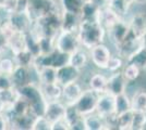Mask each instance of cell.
<instances>
[{
  "mask_svg": "<svg viewBox=\"0 0 146 130\" xmlns=\"http://www.w3.org/2000/svg\"><path fill=\"white\" fill-rule=\"evenodd\" d=\"M81 46L92 49L102 42H106L107 31L98 22H82L78 31Z\"/></svg>",
  "mask_w": 146,
  "mask_h": 130,
  "instance_id": "6da1fadb",
  "label": "cell"
},
{
  "mask_svg": "<svg viewBox=\"0 0 146 130\" xmlns=\"http://www.w3.org/2000/svg\"><path fill=\"white\" fill-rule=\"evenodd\" d=\"M19 93L22 98H24L31 106V112L34 116L44 115V111L47 104V101L44 98L39 84L36 81H32L25 86L19 88Z\"/></svg>",
  "mask_w": 146,
  "mask_h": 130,
  "instance_id": "7a4b0ae2",
  "label": "cell"
},
{
  "mask_svg": "<svg viewBox=\"0 0 146 130\" xmlns=\"http://www.w3.org/2000/svg\"><path fill=\"white\" fill-rule=\"evenodd\" d=\"M81 46L78 33L60 31L56 36V50L66 54H71Z\"/></svg>",
  "mask_w": 146,
  "mask_h": 130,
  "instance_id": "3957f363",
  "label": "cell"
},
{
  "mask_svg": "<svg viewBox=\"0 0 146 130\" xmlns=\"http://www.w3.org/2000/svg\"><path fill=\"white\" fill-rule=\"evenodd\" d=\"M113 54V51L106 42H102L90 49L91 64L99 71H106L107 64L110 57Z\"/></svg>",
  "mask_w": 146,
  "mask_h": 130,
  "instance_id": "277c9868",
  "label": "cell"
},
{
  "mask_svg": "<svg viewBox=\"0 0 146 130\" xmlns=\"http://www.w3.org/2000/svg\"><path fill=\"white\" fill-rule=\"evenodd\" d=\"M99 94L95 91H93L90 88H85L84 92L80 97V99L75 102L74 106L82 116H87L92 113L96 112L97 101Z\"/></svg>",
  "mask_w": 146,
  "mask_h": 130,
  "instance_id": "5b68a950",
  "label": "cell"
},
{
  "mask_svg": "<svg viewBox=\"0 0 146 130\" xmlns=\"http://www.w3.org/2000/svg\"><path fill=\"white\" fill-rule=\"evenodd\" d=\"M131 31L128 20L120 19L115 25H112L109 29L107 31V39L110 43L116 48L120 43L128 37L129 33Z\"/></svg>",
  "mask_w": 146,
  "mask_h": 130,
  "instance_id": "8992f818",
  "label": "cell"
},
{
  "mask_svg": "<svg viewBox=\"0 0 146 130\" xmlns=\"http://www.w3.org/2000/svg\"><path fill=\"white\" fill-rule=\"evenodd\" d=\"M86 87H84L81 80H74L62 86V101L67 105H73L80 99L84 92Z\"/></svg>",
  "mask_w": 146,
  "mask_h": 130,
  "instance_id": "52a82bcc",
  "label": "cell"
},
{
  "mask_svg": "<svg viewBox=\"0 0 146 130\" xmlns=\"http://www.w3.org/2000/svg\"><path fill=\"white\" fill-rule=\"evenodd\" d=\"M67 108L68 105L62 101V99L48 101L44 111V116L52 124L61 118L66 117Z\"/></svg>",
  "mask_w": 146,
  "mask_h": 130,
  "instance_id": "ba28073f",
  "label": "cell"
},
{
  "mask_svg": "<svg viewBox=\"0 0 146 130\" xmlns=\"http://www.w3.org/2000/svg\"><path fill=\"white\" fill-rule=\"evenodd\" d=\"M129 82L125 77L123 76L122 72H116L108 74V87H107V92L111 93L112 95H118L128 91Z\"/></svg>",
  "mask_w": 146,
  "mask_h": 130,
  "instance_id": "9c48e42d",
  "label": "cell"
},
{
  "mask_svg": "<svg viewBox=\"0 0 146 130\" xmlns=\"http://www.w3.org/2000/svg\"><path fill=\"white\" fill-rule=\"evenodd\" d=\"M107 87H108V74L105 71L97 69V72H94L88 76V79L86 81V88H90L98 94L107 92Z\"/></svg>",
  "mask_w": 146,
  "mask_h": 130,
  "instance_id": "30bf717a",
  "label": "cell"
},
{
  "mask_svg": "<svg viewBox=\"0 0 146 130\" xmlns=\"http://www.w3.org/2000/svg\"><path fill=\"white\" fill-rule=\"evenodd\" d=\"M83 75V71L74 67L70 63L57 68V82H59L61 86H64L69 82L74 80H80Z\"/></svg>",
  "mask_w": 146,
  "mask_h": 130,
  "instance_id": "8fae6325",
  "label": "cell"
},
{
  "mask_svg": "<svg viewBox=\"0 0 146 130\" xmlns=\"http://www.w3.org/2000/svg\"><path fill=\"white\" fill-rule=\"evenodd\" d=\"M6 16L15 31L23 33H27L30 31L33 22L25 11H14L12 13H8Z\"/></svg>",
  "mask_w": 146,
  "mask_h": 130,
  "instance_id": "7c38bea8",
  "label": "cell"
},
{
  "mask_svg": "<svg viewBox=\"0 0 146 130\" xmlns=\"http://www.w3.org/2000/svg\"><path fill=\"white\" fill-rule=\"evenodd\" d=\"M35 73V69L32 66H23V65H17L15 69L11 74L13 86L15 88H21L27 84H30L33 80V74ZM37 82V81H36Z\"/></svg>",
  "mask_w": 146,
  "mask_h": 130,
  "instance_id": "4fadbf2b",
  "label": "cell"
},
{
  "mask_svg": "<svg viewBox=\"0 0 146 130\" xmlns=\"http://www.w3.org/2000/svg\"><path fill=\"white\" fill-rule=\"evenodd\" d=\"M7 46L13 56L27 50L26 33L13 31L9 36H7Z\"/></svg>",
  "mask_w": 146,
  "mask_h": 130,
  "instance_id": "5bb4252c",
  "label": "cell"
},
{
  "mask_svg": "<svg viewBox=\"0 0 146 130\" xmlns=\"http://www.w3.org/2000/svg\"><path fill=\"white\" fill-rule=\"evenodd\" d=\"M69 63L81 71H85L91 64L90 50L84 47H80L79 49L69 54Z\"/></svg>",
  "mask_w": 146,
  "mask_h": 130,
  "instance_id": "9a60e30c",
  "label": "cell"
},
{
  "mask_svg": "<svg viewBox=\"0 0 146 130\" xmlns=\"http://www.w3.org/2000/svg\"><path fill=\"white\" fill-rule=\"evenodd\" d=\"M113 112H115V95H112L109 92L99 94L97 106H96V113L105 118Z\"/></svg>",
  "mask_w": 146,
  "mask_h": 130,
  "instance_id": "2e32d148",
  "label": "cell"
},
{
  "mask_svg": "<svg viewBox=\"0 0 146 130\" xmlns=\"http://www.w3.org/2000/svg\"><path fill=\"white\" fill-rule=\"evenodd\" d=\"M82 23L80 14L70 12V11H62L61 13V31L78 33Z\"/></svg>",
  "mask_w": 146,
  "mask_h": 130,
  "instance_id": "e0dca14e",
  "label": "cell"
},
{
  "mask_svg": "<svg viewBox=\"0 0 146 130\" xmlns=\"http://www.w3.org/2000/svg\"><path fill=\"white\" fill-rule=\"evenodd\" d=\"M100 8L95 0H85L80 13L82 22H98Z\"/></svg>",
  "mask_w": 146,
  "mask_h": 130,
  "instance_id": "ac0fdd59",
  "label": "cell"
},
{
  "mask_svg": "<svg viewBox=\"0 0 146 130\" xmlns=\"http://www.w3.org/2000/svg\"><path fill=\"white\" fill-rule=\"evenodd\" d=\"M130 28L140 37L146 31V12L145 11H135L131 12L128 19Z\"/></svg>",
  "mask_w": 146,
  "mask_h": 130,
  "instance_id": "d6986e66",
  "label": "cell"
},
{
  "mask_svg": "<svg viewBox=\"0 0 146 130\" xmlns=\"http://www.w3.org/2000/svg\"><path fill=\"white\" fill-rule=\"evenodd\" d=\"M108 6L120 19L127 20L129 15L131 14L132 8L136 5L133 0H111L108 3Z\"/></svg>",
  "mask_w": 146,
  "mask_h": 130,
  "instance_id": "ffe728a7",
  "label": "cell"
},
{
  "mask_svg": "<svg viewBox=\"0 0 146 130\" xmlns=\"http://www.w3.org/2000/svg\"><path fill=\"white\" fill-rule=\"evenodd\" d=\"M120 20V18L112 11L108 5L100 8V12L98 16V23L103 26L106 31H108L112 25H115Z\"/></svg>",
  "mask_w": 146,
  "mask_h": 130,
  "instance_id": "44dd1931",
  "label": "cell"
},
{
  "mask_svg": "<svg viewBox=\"0 0 146 130\" xmlns=\"http://www.w3.org/2000/svg\"><path fill=\"white\" fill-rule=\"evenodd\" d=\"M40 90L46 101H54V100L62 99V86L59 82H51V84H39Z\"/></svg>",
  "mask_w": 146,
  "mask_h": 130,
  "instance_id": "7402d4cb",
  "label": "cell"
},
{
  "mask_svg": "<svg viewBox=\"0 0 146 130\" xmlns=\"http://www.w3.org/2000/svg\"><path fill=\"white\" fill-rule=\"evenodd\" d=\"M130 95L132 101V110L146 112V89L137 88L132 93H130Z\"/></svg>",
  "mask_w": 146,
  "mask_h": 130,
  "instance_id": "603a6c76",
  "label": "cell"
},
{
  "mask_svg": "<svg viewBox=\"0 0 146 130\" xmlns=\"http://www.w3.org/2000/svg\"><path fill=\"white\" fill-rule=\"evenodd\" d=\"M37 81L39 84L57 82V68L54 66H45L36 71Z\"/></svg>",
  "mask_w": 146,
  "mask_h": 130,
  "instance_id": "cb8c5ba5",
  "label": "cell"
},
{
  "mask_svg": "<svg viewBox=\"0 0 146 130\" xmlns=\"http://www.w3.org/2000/svg\"><path fill=\"white\" fill-rule=\"evenodd\" d=\"M86 130H105L107 129L106 123L104 117H102L99 114L92 113L87 116H84Z\"/></svg>",
  "mask_w": 146,
  "mask_h": 130,
  "instance_id": "d4e9b609",
  "label": "cell"
},
{
  "mask_svg": "<svg viewBox=\"0 0 146 130\" xmlns=\"http://www.w3.org/2000/svg\"><path fill=\"white\" fill-rule=\"evenodd\" d=\"M130 110H132V101L130 93L124 92L115 97V112L117 114H121Z\"/></svg>",
  "mask_w": 146,
  "mask_h": 130,
  "instance_id": "484cf974",
  "label": "cell"
},
{
  "mask_svg": "<svg viewBox=\"0 0 146 130\" xmlns=\"http://www.w3.org/2000/svg\"><path fill=\"white\" fill-rule=\"evenodd\" d=\"M35 117L36 116H34L33 114H26V115H21V116H17V117L12 118L10 122V129H31L33 120Z\"/></svg>",
  "mask_w": 146,
  "mask_h": 130,
  "instance_id": "4316f807",
  "label": "cell"
},
{
  "mask_svg": "<svg viewBox=\"0 0 146 130\" xmlns=\"http://www.w3.org/2000/svg\"><path fill=\"white\" fill-rule=\"evenodd\" d=\"M122 74L125 77V79L130 84H134L141 77V75L143 73L142 68L139 67L136 64L131 62H127L124 64V66L122 68Z\"/></svg>",
  "mask_w": 146,
  "mask_h": 130,
  "instance_id": "83f0119b",
  "label": "cell"
},
{
  "mask_svg": "<svg viewBox=\"0 0 146 130\" xmlns=\"http://www.w3.org/2000/svg\"><path fill=\"white\" fill-rule=\"evenodd\" d=\"M20 93L18 88L11 87L6 89H0V101L9 108L14 104V102L19 99Z\"/></svg>",
  "mask_w": 146,
  "mask_h": 130,
  "instance_id": "f1b7e54d",
  "label": "cell"
},
{
  "mask_svg": "<svg viewBox=\"0 0 146 130\" xmlns=\"http://www.w3.org/2000/svg\"><path fill=\"white\" fill-rule=\"evenodd\" d=\"M127 63V60L121 56L119 53H117L113 51V54L110 57L109 62L107 64V67H106V73L107 74H111V73H116V72H121L124 64Z\"/></svg>",
  "mask_w": 146,
  "mask_h": 130,
  "instance_id": "f546056e",
  "label": "cell"
},
{
  "mask_svg": "<svg viewBox=\"0 0 146 130\" xmlns=\"http://www.w3.org/2000/svg\"><path fill=\"white\" fill-rule=\"evenodd\" d=\"M17 65L18 64L14 60V56L11 53L0 56V73L1 74H6L11 76L13 71L17 67Z\"/></svg>",
  "mask_w": 146,
  "mask_h": 130,
  "instance_id": "4dcf8cb0",
  "label": "cell"
},
{
  "mask_svg": "<svg viewBox=\"0 0 146 130\" xmlns=\"http://www.w3.org/2000/svg\"><path fill=\"white\" fill-rule=\"evenodd\" d=\"M127 62L134 63L139 67L142 68L143 72H146V48L141 46L140 48L129 57Z\"/></svg>",
  "mask_w": 146,
  "mask_h": 130,
  "instance_id": "1f68e13d",
  "label": "cell"
},
{
  "mask_svg": "<svg viewBox=\"0 0 146 130\" xmlns=\"http://www.w3.org/2000/svg\"><path fill=\"white\" fill-rule=\"evenodd\" d=\"M132 119H133V110L118 114V129L131 130Z\"/></svg>",
  "mask_w": 146,
  "mask_h": 130,
  "instance_id": "d6a6232c",
  "label": "cell"
},
{
  "mask_svg": "<svg viewBox=\"0 0 146 130\" xmlns=\"http://www.w3.org/2000/svg\"><path fill=\"white\" fill-rule=\"evenodd\" d=\"M85 0H59L61 7L64 11L80 14Z\"/></svg>",
  "mask_w": 146,
  "mask_h": 130,
  "instance_id": "836d02e7",
  "label": "cell"
},
{
  "mask_svg": "<svg viewBox=\"0 0 146 130\" xmlns=\"http://www.w3.org/2000/svg\"><path fill=\"white\" fill-rule=\"evenodd\" d=\"M40 54H48L56 50V37L44 36L39 39Z\"/></svg>",
  "mask_w": 146,
  "mask_h": 130,
  "instance_id": "e575fe53",
  "label": "cell"
},
{
  "mask_svg": "<svg viewBox=\"0 0 146 130\" xmlns=\"http://www.w3.org/2000/svg\"><path fill=\"white\" fill-rule=\"evenodd\" d=\"M146 129V112L133 111V119L131 130Z\"/></svg>",
  "mask_w": 146,
  "mask_h": 130,
  "instance_id": "d590c367",
  "label": "cell"
},
{
  "mask_svg": "<svg viewBox=\"0 0 146 130\" xmlns=\"http://www.w3.org/2000/svg\"><path fill=\"white\" fill-rule=\"evenodd\" d=\"M31 130H51V123L44 115H38L34 118Z\"/></svg>",
  "mask_w": 146,
  "mask_h": 130,
  "instance_id": "8d00e7d4",
  "label": "cell"
},
{
  "mask_svg": "<svg viewBox=\"0 0 146 130\" xmlns=\"http://www.w3.org/2000/svg\"><path fill=\"white\" fill-rule=\"evenodd\" d=\"M51 130H70V124L67 118H61L51 124Z\"/></svg>",
  "mask_w": 146,
  "mask_h": 130,
  "instance_id": "74e56055",
  "label": "cell"
},
{
  "mask_svg": "<svg viewBox=\"0 0 146 130\" xmlns=\"http://www.w3.org/2000/svg\"><path fill=\"white\" fill-rule=\"evenodd\" d=\"M9 53H11V52H10V50L8 49V46H7V37L0 29V56H6V54H9Z\"/></svg>",
  "mask_w": 146,
  "mask_h": 130,
  "instance_id": "f35d334b",
  "label": "cell"
},
{
  "mask_svg": "<svg viewBox=\"0 0 146 130\" xmlns=\"http://www.w3.org/2000/svg\"><path fill=\"white\" fill-rule=\"evenodd\" d=\"M11 87H14L11 76L0 73V89H6V88H11Z\"/></svg>",
  "mask_w": 146,
  "mask_h": 130,
  "instance_id": "ab89813d",
  "label": "cell"
},
{
  "mask_svg": "<svg viewBox=\"0 0 146 130\" xmlns=\"http://www.w3.org/2000/svg\"><path fill=\"white\" fill-rule=\"evenodd\" d=\"M10 129V123L5 114H0V130Z\"/></svg>",
  "mask_w": 146,
  "mask_h": 130,
  "instance_id": "60d3db41",
  "label": "cell"
},
{
  "mask_svg": "<svg viewBox=\"0 0 146 130\" xmlns=\"http://www.w3.org/2000/svg\"><path fill=\"white\" fill-rule=\"evenodd\" d=\"M141 41H142V46L146 48V31L142 35V37H141Z\"/></svg>",
  "mask_w": 146,
  "mask_h": 130,
  "instance_id": "b9f144b4",
  "label": "cell"
},
{
  "mask_svg": "<svg viewBox=\"0 0 146 130\" xmlns=\"http://www.w3.org/2000/svg\"><path fill=\"white\" fill-rule=\"evenodd\" d=\"M7 108H8V107H7V106L3 104L1 101H0V114H3V113L7 111Z\"/></svg>",
  "mask_w": 146,
  "mask_h": 130,
  "instance_id": "7bdbcfd3",
  "label": "cell"
},
{
  "mask_svg": "<svg viewBox=\"0 0 146 130\" xmlns=\"http://www.w3.org/2000/svg\"><path fill=\"white\" fill-rule=\"evenodd\" d=\"M8 0H0V10H3L5 7H6Z\"/></svg>",
  "mask_w": 146,
  "mask_h": 130,
  "instance_id": "ee69618b",
  "label": "cell"
},
{
  "mask_svg": "<svg viewBox=\"0 0 146 130\" xmlns=\"http://www.w3.org/2000/svg\"><path fill=\"white\" fill-rule=\"evenodd\" d=\"M134 2H135V5L137 6V5H145L146 3V0H133Z\"/></svg>",
  "mask_w": 146,
  "mask_h": 130,
  "instance_id": "f6af8a7d",
  "label": "cell"
},
{
  "mask_svg": "<svg viewBox=\"0 0 146 130\" xmlns=\"http://www.w3.org/2000/svg\"><path fill=\"white\" fill-rule=\"evenodd\" d=\"M106 1H107V2H108V3H109L110 1H111V0H106Z\"/></svg>",
  "mask_w": 146,
  "mask_h": 130,
  "instance_id": "bcb514c9",
  "label": "cell"
}]
</instances>
